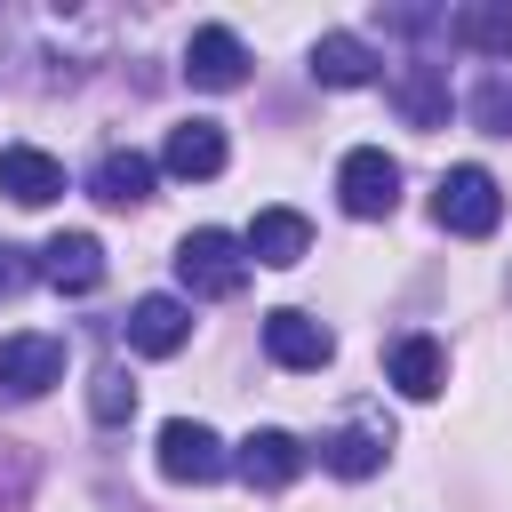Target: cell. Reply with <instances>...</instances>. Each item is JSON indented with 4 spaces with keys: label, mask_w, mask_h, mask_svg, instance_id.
<instances>
[{
    "label": "cell",
    "mask_w": 512,
    "mask_h": 512,
    "mask_svg": "<svg viewBox=\"0 0 512 512\" xmlns=\"http://www.w3.org/2000/svg\"><path fill=\"white\" fill-rule=\"evenodd\" d=\"M248 240L240 232H216V224H200V232H184L176 240V280L192 288V296H208V304H224V296H240L248 288Z\"/></svg>",
    "instance_id": "cell-1"
},
{
    "label": "cell",
    "mask_w": 512,
    "mask_h": 512,
    "mask_svg": "<svg viewBox=\"0 0 512 512\" xmlns=\"http://www.w3.org/2000/svg\"><path fill=\"white\" fill-rule=\"evenodd\" d=\"M320 464H328L336 480H368V472H384V432L344 424V432H328V440H320Z\"/></svg>",
    "instance_id": "cell-19"
},
{
    "label": "cell",
    "mask_w": 512,
    "mask_h": 512,
    "mask_svg": "<svg viewBox=\"0 0 512 512\" xmlns=\"http://www.w3.org/2000/svg\"><path fill=\"white\" fill-rule=\"evenodd\" d=\"M120 328H128V352L168 360V352H184V336H192V304H184V296H136Z\"/></svg>",
    "instance_id": "cell-7"
},
{
    "label": "cell",
    "mask_w": 512,
    "mask_h": 512,
    "mask_svg": "<svg viewBox=\"0 0 512 512\" xmlns=\"http://www.w3.org/2000/svg\"><path fill=\"white\" fill-rule=\"evenodd\" d=\"M224 160H232V144H224V128H216V120H176V128H168V144H160V168H168V176H184V184L224 176Z\"/></svg>",
    "instance_id": "cell-10"
},
{
    "label": "cell",
    "mask_w": 512,
    "mask_h": 512,
    "mask_svg": "<svg viewBox=\"0 0 512 512\" xmlns=\"http://www.w3.org/2000/svg\"><path fill=\"white\" fill-rule=\"evenodd\" d=\"M432 216H440V232H456V240H488L496 232V216H504V192H496V176L488 168H448L440 176V192H432Z\"/></svg>",
    "instance_id": "cell-2"
},
{
    "label": "cell",
    "mask_w": 512,
    "mask_h": 512,
    "mask_svg": "<svg viewBox=\"0 0 512 512\" xmlns=\"http://www.w3.org/2000/svg\"><path fill=\"white\" fill-rule=\"evenodd\" d=\"M376 72H384V56H376L360 32H320V40H312V80H320V88H368Z\"/></svg>",
    "instance_id": "cell-13"
},
{
    "label": "cell",
    "mask_w": 512,
    "mask_h": 512,
    "mask_svg": "<svg viewBox=\"0 0 512 512\" xmlns=\"http://www.w3.org/2000/svg\"><path fill=\"white\" fill-rule=\"evenodd\" d=\"M184 80L208 88V96L240 88V80H248V48H240V32H232V24H200V32L184 40Z\"/></svg>",
    "instance_id": "cell-6"
},
{
    "label": "cell",
    "mask_w": 512,
    "mask_h": 512,
    "mask_svg": "<svg viewBox=\"0 0 512 512\" xmlns=\"http://www.w3.org/2000/svg\"><path fill=\"white\" fill-rule=\"evenodd\" d=\"M232 472H240L248 488H288V480L304 472V448H296L288 432H272V424H264V432H248V440H240Z\"/></svg>",
    "instance_id": "cell-14"
},
{
    "label": "cell",
    "mask_w": 512,
    "mask_h": 512,
    "mask_svg": "<svg viewBox=\"0 0 512 512\" xmlns=\"http://www.w3.org/2000/svg\"><path fill=\"white\" fill-rule=\"evenodd\" d=\"M48 384H64V336H0V392L40 400Z\"/></svg>",
    "instance_id": "cell-5"
},
{
    "label": "cell",
    "mask_w": 512,
    "mask_h": 512,
    "mask_svg": "<svg viewBox=\"0 0 512 512\" xmlns=\"http://www.w3.org/2000/svg\"><path fill=\"white\" fill-rule=\"evenodd\" d=\"M40 280L64 288V296H88V288L104 280V240H96V232H56V240H40Z\"/></svg>",
    "instance_id": "cell-11"
},
{
    "label": "cell",
    "mask_w": 512,
    "mask_h": 512,
    "mask_svg": "<svg viewBox=\"0 0 512 512\" xmlns=\"http://www.w3.org/2000/svg\"><path fill=\"white\" fill-rule=\"evenodd\" d=\"M0 192L16 208H48V200H64V160L40 144H0Z\"/></svg>",
    "instance_id": "cell-9"
},
{
    "label": "cell",
    "mask_w": 512,
    "mask_h": 512,
    "mask_svg": "<svg viewBox=\"0 0 512 512\" xmlns=\"http://www.w3.org/2000/svg\"><path fill=\"white\" fill-rule=\"evenodd\" d=\"M392 384H400L408 400H440V392H448V352H440V336H400V344H392Z\"/></svg>",
    "instance_id": "cell-15"
},
{
    "label": "cell",
    "mask_w": 512,
    "mask_h": 512,
    "mask_svg": "<svg viewBox=\"0 0 512 512\" xmlns=\"http://www.w3.org/2000/svg\"><path fill=\"white\" fill-rule=\"evenodd\" d=\"M448 40L472 56H512V0H464L448 16Z\"/></svg>",
    "instance_id": "cell-16"
},
{
    "label": "cell",
    "mask_w": 512,
    "mask_h": 512,
    "mask_svg": "<svg viewBox=\"0 0 512 512\" xmlns=\"http://www.w3.org/2000/svg\"><path fill=\"white\" fill-rule=\"evenodd\" d=\"M264 352H272L280 368H328V360H336V336H328L312 312L280 304V312H264Z\"/></svg>",
    "instance_id": "cell-8"
},
{
    "label": "cell",
    "mask_w": 512,
    "mask_h": 512,
    "mask_svg": "<svg viewBox=\"0 0 512 512\" xmlns=\"http://www.w3.org/2000/svg\"><path fill=\"white\" fill-rule=\"evenodd\" d=\"M152 464H160V480H192V488H208V480H224V472H232L224 440H216L208 424H192V416H168V424H160Z\"/></svg>",
    "instance_id": "cell-3"
},
{
    "label": "cell",
    "mask_w": 512,
    "mask_h": 512,
    "mask_svg": "<svg viewBox=\"0 0 512 512\" xmlns=\"http://www.w3.org/2000/svg\"><path fill=\"white\" fill-rule=\"evenodd\" d=\"M88 192H96L104 208H144V200H152V160H144V152H104L96 176H88Z\"/></svg>",
    "instance_id": "cell-18"
},
{
    "label": "cell",
    "mask_w": 512,
    "mask_h": 512,
    "mask_svg": "<svg viewBox=\"0 0 512 512\" xmlns=\"http://www.w3.org/2000/svg\"><path fill=\"white\" fill-rule=\"evenodd\" d=\"M392 104L408 112V128H448V64L408 56V64L392 72Z\"/></svg>",
    "instance_id": "cell-12"
},
{
    "label": "cell",
    "mask_w": 512,
    "mask_h": 512,
    "mask_svg": "<svg viewBox=\"0 0 512 512\" xmlns=\"http://www.w3.org/2000/svg\"><path fill=\"white\" fill-rule=\"evenodd\" d=\"M24 280H40V256H24V248H8V240H0V296H16Z\"/></svg>",
    "instance_id": "cell-22"
},
{
    "label": "cell",
    "mask_w": 512,
    "mask_h": 512,
    "mask_svg": "<svg viewBox=\"0 0 512 512\" xmlns=\"http://www.w3.org/2000/svg\"><path fill=\"white\" fill-rule=\"evenodd\" d=\"M472 128L512 136V72H488V80L472 88Z\"/></svg>",
    "instance_id": "cell-21"
},
{
    "label": "cell",
    "mask_w": 512,
    "mask_h": 512,
    "mask_svg": "<svg viewBox=\"0 0 512 512\" xmlns=\"http://www.w3.org/2000/svg\"><path fill=\"white\" fill-rule=\"evenodd\" d=\"M336 200H344L352 216H392V208H400V160H392L384 144H352V152L336 160Z\"/></svg>",
    "instance_id": "cell-4"
},
{
    "label": "cell",
    "mask_w": 512,
    "mask_h": 512,
    "mask_svg": "<svg viewBox=\"0 0 512 512\" xmlns=\"http://www.w3.org/2000/svg\"><path fill=\"white\" fill-rule=\"evenodd\" d=\"M240 240H248V256H256V264H304V248H312V224H304L296 208H264V216L240 232Z\"/></svg>",
    "instance_id": "cell-17"
},
{
    "label": "cell",
    "mask_w": 512,
    "mask_h": 512,
    "mask_svg": "<svg viewBox=\"0 0 512 512\" xmlns=\"http://www.w3.org/2000/svg\"><path fill=\"white\" fill-rule=\"evenodd\" d=\"M88 408H96V424H128V416H136L128 368H96V376H88Z\"/></svg>",
    "instance_id": "cell-20"
}]
</instances>
